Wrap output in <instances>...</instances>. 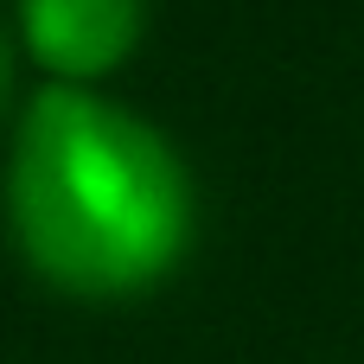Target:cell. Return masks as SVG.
<instances>
[{"instance_id":"obj_1","label":"cell","mask_w":364,"mask_h":364,"mask_svg":"<svg viewBox=\"0 0 364 364\" xmlns=\"http://www.w3.org/2000/svg\"><path fill=\"white\" fill-rule=\"evenodd\" d=\"M6 218L58 294L134 301L186 262L198 192L147 115L90 83H45L13 128Z\"/></svg>"},{"instance_id":"obj_2","label":"cell","mask_w":364,"mask_h":364,"mask_svg":"<svg viewBox=\"0 0 364 364\" xmlns=\"http://www.w3.org/2000/svg\"><path fill=\"white\" fill-rule=\"evenodd\" d=\"M26 51L58 83H96L147 32V0H13Z\"/></svg>"},{"instance_id":"obj_3","label":"cell","mask_w":364,"mask_h":364,"mask_svg":"<svg viewBox=\"0 0 364 364\" xmlns=\"http://www.w3.org/2000/svg\"><path fill=\"white\" fill-rule=\"evenodd\" d=\"M6 83H13V51H6V26H0V109H6Z\"/></svg>"}]
</instances>
